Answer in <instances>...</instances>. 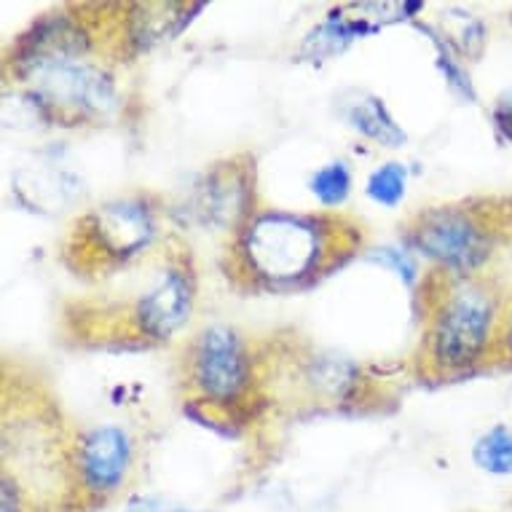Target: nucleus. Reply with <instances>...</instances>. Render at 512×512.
Segmentation results:
<instances>
[{
    "label": "nucleus",
    "mask_w": 512,
    "mask_h": 512,
    "mask_svg": "<svg viewBox=\"0 0 512 512\" xmlns=\"http://www.w3.org/2000/svg\"><path fill=\"white\" fill-rule=\"evenodd\" d=\"M202 11V3L183 6V3H140L129 14V38L137 49H151L156 43L172 41L183 33V27Z\"/></svg>",
    "instance_id": "obj_10"
},
{
    "label": "nucleus",
    "mask_w": 512,
    "mask_h": 512,
    "mask_svg": "<svg viewBox=\"0 0 512 512\" xmlns=\"http://www.w3.org/2000/svg\"><path fill=\"white\" fill-rule=\"evenodd\" d=\"M472 462L491 478H512V427L494 424L472 445Z\"/></svg>",
    "instance_id": "obj_14"
},
{
    "label": "nucleus",
    "mask_w": 512,
    "mask_h": 512,
    "mask_svg": "<svg viewBox=\"0 0 512 512\" xmlns=\"http://www.w3.org/2000/svg\"><path fill=\"white\" fill-rule=\"evenodd\" d=\"M365 194L370 196V202L381 204V207H397L408 194V169L403 164H397V161H389L384 167H378L368 177Z\"/></svg>",
    "instance_id": "obj_17"
},
{
    "label": "nucleus",
    "mask_w": 512,
    "mask_h": 512,
    "mask_svg": "<svg viewBox=\"0 0 512 512\" xmlns=\"http://www.w3.org/2000/svg\"><path fill=\"white\" fill-rule=\"evenodd\" d=\"M440 38H443L459 57L480 59L488 46V27L470 11L445 9L440 22Z\"/></svg>",
    "instance_id": "obj_13"
},
{
    "label": "nucleus",
    "mask_w": 512,
    "mask_h": 512,
    "mask_svg": "<svg viewBox=\"0 0 512 512\" xmlns=\"http://www.w3.org/2000/svg\"><path fill=\"white\" fill-rule=\"evenodd\" d=\"M344 116L352 124V129H357L362 137H368L373 143L384 145V148H400L408 140L403 129L392 118V113L387 110L384 100L376 97V94H354L352 100L346 102Z\"/></svg>",
    "instance_id": "obj_12"
},
{
    "label": "nucleus",
    "mask_w": 512,
    "mask_h": 512,
    "mask_svg": "<svg viewBox=\"0 0 512 512\" xmlns=\"http://www.w3.org/2000/svg\"><path fill=\"white\" fill-rule=\"evenodd\" d=\"M252 204V183L250 175L236 164H223L204 175L196 185L194 210L196 218H202L207 226H236L239 220L250 215Z\"/></svg>",
    "instance_id": "obj_9"
},
{
    "label": "nucleus",
    "mask_w": 512,
    "mask_h": 512,
    "mask_svg": "<svg viewBox=\"0 0 512 512\" xmlns=\"http://www.w3.org/2000/svg\"><path fill=\"white\" fill-rule=\"evenodd\" d=\"M14 191L19 199L33 207L35 212H57L68 207L81 191V185L70 172L59 167H38V169H22L14 180Z\"/></svg>",
    "instance_id": "obj_11"
},
{
    "label": "nucleus",
    "mask_w": 512,
    "mask_h": 512,
    "mask_svg": "<svg viewBox=\"0 0 512 512\" xmlns=\"http://www.w3.org/2000/svg\"><path fill=\"white\" fill-rule=\"evenodd\" d=\"M194 293L191 271L185 266H167L135 303V330L148 341H169L194 314Z\"/></svg>",
    "instance_id": "obj_8"
},
{
    "label": "nucleus",
    "mask_w": 512,
    "mask_h": 512,
    "mask_svg": "<svg viewBox=\"0 0 512 512\" xmlns=\"http://www.w3.org/2000/svg\"><path fill=\"white\" fill-rule=\"evenodd\" d=\"M132 459V437L116 424L86 429L73 445V470L78 475V486L97 499L116 494L124 486L126 475L132 470Z\"/></svg>",
    "instance_id": "obj_6"
},
{
    "label": "nucleus",
    "mask_w": 512,
    "mask_h": 512,
    "mask_svg": "<svg viewBox=\"0 0 512 512\" xmlns=\"http://www.w3.org/2000/svg\"><path fill=\"white\" fill-rule=\"evenodd\" d=\"M368 258L395 271L405 285H413V282L419 279V266H416V261L411 258V252L400 250V247H378V250L370 252Z\"/></svg>",
    "instance_id": "obj_19"
},
{
    "label": "nucleus",
    "mask_w": 512,
    "mask_h": 512,
    "mask_svg": "<svg viewBox=\"0 0 512 512\" xmlns=\"http://www.w3.org/2000/svg\"><path fill=\"white\" fill-rule=\"evenodd\" d=\"M124 512H199V510H188V507L167 502V499H161V496H135L132 502L126 504Z\"/></svg>",
    "instance_id": "obj_21"
},
{
    "label": "nucleus",
    "mask_w": 512,
    "mask_h": 512,
    "mask_svg": "<svg viewBox=\"0 0 512 512\" xmlns=\"http://www.w3.org/2000/svg\"><path fill=\"white\" fill-rule=\"evenodd\" d=\"M421 30L427 35H432V43H435L437 49V68L443 70L445 81H448V86H451V92L459 94L462 100L467 102H475L478 100V94H475V86H472L470 81V73H467V68L462 65V59H459V54H456L448 43L440 38V33L437 30H432V27H424L419 25Z\"/></svg>",
    "instance_id": "obj_18"
},
{
    "label": "nucleus",
    "mask_w": 512,
    "mask_h": 512,
    "mask_svg": "<svg viewBox=\"0 0 512 512\" xmlns=\"http://www.w3.org/2000/svg\"><path fill=\"white\" fill-rule=\"evenodd\" d=\"M191 384L207 403H231L250 387L252 357L244 338L226 325H212L191 346Z\"/></svg>",
    "instance_id": "obj_5"
},
{
    "label": "nucleus",
    "mask_w": 512,
    "mask_h": 512,
    "mask_svg": "<svg viewBox=\"0 0 512 512\" xmlns=\"http://www.w3.org/2000/svg\"><path fill=\"white\" fill-rule=\"evenodd\" d=\"M491 118H494V126L499 137L504 143L512 145V89H504L494 102V110H491Z\"/></svg>",
    "instance_id": "obj_20"
},
{
    "label": "nucleus",
    "mask_w": 512,
    "mask_h": 512,
    "mask_svg": "<svg viewBox=\"0 0 512 512\" xmlns=\"http://www.w3.org/2000/svg\"><path fill=\"white\" fill-rule=\"evenodd\" d=\"M411 244L429 261L456 277L470 279L491 261L496 231L486 215L470 207H432L421 212L408 234Z\"/></svg>",
    "instance_id": "obj_4"
},
{
    "label": "nucleus",
    "mask_w": 512,
    "mask_h": 512,
    "mask_svg": "<svg viewBox=\"0 0 512 512\" xmlns=\"http://www.w3.org/2000/svg\"><path fill=\"white\" fill-rule=\"evenodd\" d=\"M510 30H512V14H510Z\"/></svg>",
    "instance_id": "obj_23"
},
{
    "label": "nucleus",
    "mask_w": 512,
    "mask_h": 512,
    "mask_svg": "<svg viewBox=\"0 0 512 512\" xmlns=\"http://www.w3.org/2000/svg\"><path fill=\"white\" fill-rule=\"evenodd\" d=\"M309 378L314 381V387L319 392L341 400V397H346L357 387L360 370L354 368L349 360H341V357H319V360L311 362Z\"/></svg>",
    "instance_id": "obj_15"
},
{
    "label": "nucleus",
    "mask_w": 512,
    "mask_h": 512,
    "mask_svg": "<svg viewBox=\"0 0 512 512\" xmlns=\"http://www.w3.org/2000/svg\"><path fill=\"white\" fill-rule=\"evenodd\" d=\"M309 188L322 207H341L352 194V172L346 161H330L314 172Z\"/></svg>",
    "instance_id": "obj_16"
},
{
    "label": "nucleus",
    "mask_w": 512,
    "mask_h": 512,
    "mask_svg": "<svg viewBox=\"0 0 512 512\" xmlns=\"http://www.w3.org/2000/svg\"><path fill=\"white\" fill-rule=\"evenodd\" d=\"M19 78L59 121L108 118L118 108L116 84L108 70L94 65L86 54H46L14 57Z\"/></svg>",
    "instance_id": "obj_2"
},
{
    "label": "nucleus",
    "mask_w": 512,
    "mask_h": 512,
    "mask_svg": "<svg viewBox=\"0 0 512 512\" xmlns=\"http://www.w3.org/2000/svg\"><path fill=\"white\" fill-rule=\"evenodd\" d=\"M336 223L317 215L261 212L252 215L239 236V252L250 277L266 287H298L325 271L338 244Z\"/></svg>",
    "instance_id": "obj_1"
},
{
    "label": "nucleus",
    "mask_w": 512,
    "mask_h": 512,
    "mask_svg": "<svg viewBox=\"0 0 512 512\" xmlns=\"http://www.w3.org/2000/svg\"><path fill=\"white\" fill-rule=\"evenodd\" d=\"M86 247H92L105 261H129L153 242L156 220L153 210L140 199H118L84 220Z\"/></svg>",
    "instance_id": "obj_7"
},
{
    "label": "nucleus",
    "mask_w": 512,
    "mask_h": 512,
    "mask_svg": "<svg viewBox=\"0 0 512 512\" xmlns=\"http://www.w3.org/2000/svg\"><path fill=\"white\" fill-rule=\"evenodd\" d=\"M499 349L504 352V357L512 362V309L504 314L502 330H499Z\"/></svg>",
    "instance_id": "obj_22"
},
{
    "label": "nucleus",
    "mask_w": 512,
    "mask_h": 512,
    "mask_svg": "<svg viewBox=\"0 0 512 512\" xmlns=\"http://www.w3.org/2000/svg\"><path fill=\"white\" fill-rule=\"evenodd\" d=\"M499 301L486 285L464 279L437 306L429 328V360L445 373L475 368L499 344Z\"/></svg>",
    "instance_id": "obj_3"
}]
</instances>
